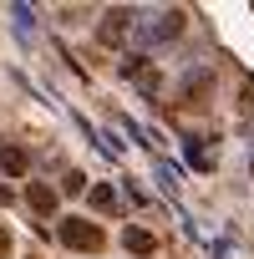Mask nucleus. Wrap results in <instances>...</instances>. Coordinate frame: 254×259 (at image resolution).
I'll return each instance as SVG.
<instances>
[{"label":"nucleus","instance_id":"nucleus-1","mask_svg":"<svg viewBox=\"0 0 254 259\" xmlns=\"http://www.w3.org/2000/svg\"><path fill=\"white\" fill-rule=\"evenodd\" d=\"M56 239H61L66 249H76V254H102V249H107V234H102V224H92V219H61V224H56Z\"/></svg>","mask_w":254,"mask_h":259},{"label":"nucleus","instance_id":"nucleus-2","mask_svg":"<svg viewBox=\"0 0 254 259\" xmlns=\"http://www.w3.org/2000/svg\"><path fill=\"white\" fill-rule=\"evenodd\" d=\"M122 249L138 254V259H148V254H158V234L143 229V224H127V229H122Z\"/></svg>","mask_w":254,"mask_h":259},{"label":"nucleus","instance_id":"nucleus-3","mask_svg":"<svg viewBox=\"0 0 254 259\" xmlns=\"http://www.w3.org/2000/svg\"><path fill=\"white\" fill-rule=\"evenodd\" d=\"M26 203H31V213L51 219V213H56V203H61V193H56L51 183H26Z\"/></svg>","mask_w":254,"mask_h":259},{"label":"nucleus","instance_id":"nucleus-4","mask_svg":"<svg viewBox=\"0 0 254 259\" xmlns=\"http://www.w3.org/2000/svg\"><path fill=\"white\" fill-rule=\"evenodd\" d=\"M0 173L26 178V173H31V153H26L21 143H6V148H0Z\"/></svg>","mask_w":254,"mask_h":259},{"label":"nucleus","instance_id":"nucleus-5","mask_svg":"<svg viewBox=\"0 0 254 259\" xmlns=\"http://www.w3.org/2000/svg\"><path fill=\"white\" fill-rule=\"evenodd\" d=\"M178 31H183V11H163L158 26H148V41H168V36H178Z\"/></svg>","mask_w":254,"mask_h":259},{"label":"nucleus","instance_id":"nucleus-6","mask_svg":"<svg viewBox=\"0 0 254 259\" xmlns=\"http://www.w3.org/2000/svg\"><path fill=\"white\" fill-rule=\"evenodd\" d=\"M122 31H133V11H107V21H102V41H117Z\"/></svg>","mask_w":254,"mask_h":259},{"label":"nucleus","instance_id":"nucleus-7","mask_svg":"<svg viewBox=\"0 0 254 259\" xmlns=\"http://www.w3.org/2000/svg\"><path fill=\"white\" fill-rule=\"evenodd\" d=\"M208 87H214V71H188V76H183V97H188V102L203 97Z\"/></svg>","mask_w":254,"mask_h":259},{"label":"nucleus","instance_id":"nucleus-8","mask_svg":"<svg viewBox=\"0 0 254 259\" xmlns=\"http://www.w3.org/2000/svg\"><path fill=\"white\" fill-rule=\"evenodd\" d=\"M87 198H92V208H97V213H107V208H117V193H112L107 183H92V188H87Z\"/></svg>","mask_w":254,"mask_h":259},{"label":"nucleus","instance_id":"nucleus-9","mask_svg":"<svg viewBox=\"0 0 254 259\" xmlns=\"http://www.w3.org/2000/svg\"><path fill=\"white\" fill-rule=\"evenodd\" d=\"M61 193H87V173H66L61 178Z\"/></svg>","mask_w":254,"mask_h":259},{"label":"nucleus","instance_id":"nucleus-10","mask_svg":"<svg viewBox=\"0 0 254 259\" xmlns=\"http://www.w3.org/2000/svg\"><path fill=\"white\" fill-rule=\"evenodd\" d=\"M6 254H11V229L0 224V259H6Z\"/></svg>","mask_w":254,"mask_h":259}]
</instances>
